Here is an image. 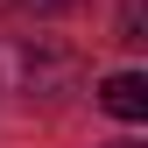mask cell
Listing matches in <instances>:
<instances>
[{"instance_id":"obj_1","label":"cell","mask_w":148,"mask_h":148,"mask_svg":"<svg viewBox=\"0 0 148 148\" xmlns=\"http://www.w3.org/2000/svg\"><path fill=\"white\" fill-rule=\"evenodd\" d=\"M78 85V57L49 42H7L0 49V92L14 99H64Z\"/></svg>"},{"instance_id":"obj_2","label":"cell","mask_w":148,"mask_h":148,"mask_svg":"<svg viewBox=\"0 0 148 148\" xmlns=\"http://www.w3.org/2000/svg\"><path fill=\"white\" fill-rule=\"evenodd\" d=\"M99 106H106L113 120H127V127L148 120V78H141V71H113V78L99 85Z\"/></svg>"},{"instance_id":"obj_3","label":"cell","mask_w":148,"mask_h":148,"mask_svg":"<svg viewBox=\"0 0 148 148\" xmlns=\"http://www.w3.org/2000/svg\"><path fill=\"white\" fill-rule=\"evenodd\" d=\"M120 42H148V35H141V0L120 7Z\"/></svg>"},{"instance_id":"obj_4","label":"cell","mask_w":148,"mask_h":148,"mask_svg":"<svg viewBox=\"0 0 148 148\" xmlns=\"http://www.w3.org/2000/svg\"><path fill=\"white\" fill-rule=\"evenodd\" d=\"M21 7H35V14H64V7H78V0H21Z\"/></svg>"},{"instance_id":"obj_5","label":"cell","mask_w":148,"mask_h":148,"mask_svg":"<svg viewBox=\"0 0 148 148\" xmlns=\"http://www.w3.org/2000/svg\"><path fill=\"white\" fill-rule=\"evenodd\" d=\"M120 148H134V141H120Z\"/></svg>"}]
</instances>
